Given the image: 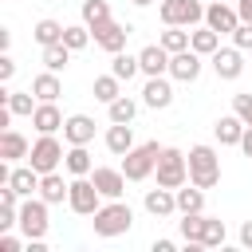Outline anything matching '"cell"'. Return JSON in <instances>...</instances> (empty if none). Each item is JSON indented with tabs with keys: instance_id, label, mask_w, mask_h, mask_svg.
<instances>
[{
	"instance_id": "obj_1",
	"label": "cell",
	"mask_w": 252,
	"mask_h": 252,
	"mask_svg": "<svg viewBox=\"0 0 252 252\" xmlns=\"http://www.w3.org/2000/svg\"><path fill=\"white\" fill-rule=\"evenodd\" d=\"M94 236H122V232H130V224H134V209L118 197V201H106V205H98V213H94Z\"/></svg>"
},
{
	"instance_id": "obj_2",
	"label": "cell",
	"mask_w": 252,
	"mask_h": 252,
	"mask_svg": "<svg viewBox=\"0 0 252 252\" xmlns=\"http://www.w3.org/2000/svg\"><path fill=\"white\" fill-rule=\"evenodd\" d=\"M158 185H165V189H181L185 181H189V154H181L177 146H161V154H158Z\"/></svg>"
},
{
	"instance_id": "obj_3",
	"label": "cell",
	"mask_w": 252,
	"mask_h": 252,
	"mask_svg": "<svg viewBox=\"0 0 252 252\" xmlns=\"http://www.w3.org/2000/svg\"><path fill=\"white\" fill-rule=\"evenodd\" d=\"M189 181L201 185V189H213V185L220 181V158H217L213 146L201 142V146L189 150Z\"/></svg>"
},
{
	"instance_id": "obj_4",
	"label": "cell",
	"mask_w": 252,
	"mask_h": 252,
	"mask_svg": "<svg viewBox=\"0 0 252 252\" xmlns=\"http://www.w3.org/2000/svg\"><path fill=\"white\" fill-rule=\"evenodd\" d=\"M158 154H161L158 142H142V146H134L130 154H122V173H126L130 181H146V177L158 169Z\"/></svg>"
},
{
	"instance_id": "obj_5",
	"label": "cell",
	"mask_w": 252,
	"mask_h": 252,
	"mask_svg": "<svg viewBox=\"0 0 252 252\" xmlns=\"http://www.w3.org/2000/svg\"><path fill=\"white\" fill-rule=\"evenodd\" d=\"M63 142L55 138V134H39L35 142H32V154H28V165H35L39 173H51V169H59L63 165Z\"/></svg>"
},
{
	"instance_id": "obj_6",
	"label": "cell",
	"mask_w": 252,
	"mask_h": 252,
	"mask_svg": "<svg viewBox=\"0 0 252 252\" xmlns=\"http://www.w3.org/2000/svg\"><path fill=\"white\" fill-rule=\"evenodd\" d=\"M102 201H106V197L98 193V185L91 181V173H87V177H75V181H71V197H67L71 213H79V217H94Z\"/></svg>"
},
{
	"instance_id": "obj_7",
	"label": "cell",
	"mask_w": 252,
	"mask_h": 252,
	"mask_svg": "<svg viewBox=\"0 0 252 252\" xmlns=\"http://www.w3.org/2000/svg\"><path fill=\"white\" fill-rule=\"evenodd\" d=\"M161 24H181V28H193L205 20V4L201 0H161Z\"/></svg>"
},
{
	"instance_id": "obj_8",
	"label": "cell",
	"mask_w": 252,
	"mask_h": 252,
	"mask_svg": "<svg viewBox=\"0 0 252 252\" xmlns=\"http://www.w3.org/2000/svg\"><path fill=\"white\" fill-rule=\"evenodd\" d=\"M209 63H213L217 79H224V83H232V79L244 75V55H240L236 43H232V47H217V51L209 55Z\"/></svg>"
},
{
	"instance_id": "obj_9",
	"label": "cell",
	"mask_w": 252,
	"mask_h": 252,
	"mask_svg": "<svg viewBox=\"0 0 252 252\" xmlns=\"http://www.w3.org/2000/svg\"><path fill=\"white\" fill-rule=\"evenodd\" d=\"M130 32H134L130 24L106 20V24H98V28L91 32V35H94V43H98L102 51H110V55H114V51H126V39H130Z\"/></svg>"
},
{
	"instance_id": "obj_10",
	"label": "cell",
	"mask_w": 252,
	"mask_h": 252,
	"mask_svg": "<svg viewBox=\"0 0 252 252\" xmlns=\"http://www.w3.org/2000/svg\"><path fill=\"white\" fill-rule=\"evenodd\" d=\"M20 228H24V236L32 240V236H43L47 232V201L39 197V201H24L20 205Z\"/></svg>"
},
{
	"instance_id": "obj_11",
	"label": "cell",
	"mask_w": 252,
	"mask_h": 252,
	"mask_svg": "<svg viewBox=\"0 0 252 252\" xmlns=\"http://www.w3.org/2000/svg\"><path fill=\"white\" fill-rule=\"evenodd\" d=\"M91 181L98 185V193H102L106 201H118V197L126 193V181H130V177H126L122 169H110V165H94V169H91Z\"/></svg>"
},
{
	"instance_id": "obj_12",
	"label": "cell",
	"mask_w": 252,
	"mask_h": 252,
	"mask_svg": "<svg viewBox=\"0 0 252 252\" xmlns=\"http://www.w3.org/2000/svg\"><path fill=\"white\" fill-rule=\"evenodd\" d=\"M205 24H209L213 32H220V35H232V32L240 28V12L228 8L224 0H213V4L205 8Z\"/></svg>"
},
{
	"instance_id": "obj_13",
	"label": "cell",
	"mask_w": 252,
	"mask_h": 252,
	"mask_svg": "<svg viewBox=\"0 0 252 252\" xmlns=\"http://www.w3.org/2000/svg\"><path fill=\"white\" fill-rule=\"evenodd\" d=\"M169 75L177 83H197V75H201V51H193V47L173 51L169 55Z\"/></svg>"
},
{
	"instance_id": "obj_14",
	"label": "cell",
	"mask_w": 252,
	"mask_h": 252,
	"mask_svg": "<svg viewBox=\"0 0 252 252\" xmlns=\"http://www.w3.org/2000/svg\"><path fill=\"white\" fill-rule=\"evenodd\" d=\"M142 102L154 106V110H165V106L173 102V87H169V79H165V75H150L146 87H142Z\"/></svg>"
},
{
	"instance_id": "obj_15",
	"label": "cell",
	"mask_w": 252,
	"mask_h": 252,
	"mask_svg": "<svg viewBox=\"0 0 252 252\" xmlns=\"http://www.w3.org/2000/svg\"><path fill=\"white\" fill-rule=\"evenodd\" d=\"M142 205H146L150 217H173V213H177V193L165 189V185H158V189H146Z\"/></svg>"
},
{
	"instance_id": "obj_16",
	"label": "cell",
	"mask_w": 252,
	"mask_h": 252,
	"mask_svg": "<svg viewBox=\"0 0 252 252\" xmlns=\"http://www.w3.org/2000/svg\"><path fill=\"white\" fill-rule=\"evenodd\" d=\"M244 130H248V126H244V118H240L236 110H232V114H220V118L213 122V134H217L220 146H240Z\"/></svg>"
},
{
	"instance_id": "obj_17",
	"label": "cell",
	"mask_w": 252,
	"mask_h": 252,
	"mask_svg": "<svg viewBox=\"0 0 252 252\" xmlns=\"http://www.w3.org/2000/svg\"><path fill=\"white\" fill-rule=\"evenodd\" d=\"M138 63H142V75H146V79H150V75H169V51H165L161 43L142 47V51H138Z\"/></svg>"
},
{
	"instance_id": "obj_18",
	"label": "cell",
	"mask_w": 252,
	"mask_h": 252,
	"mask_svg": "<svg viewBox=\"0 0 252 252\" xmlns=\"http://www.w3.org/2000/svg\"><path fill=\"white\" fill-rule=\"evenodd\" d=\"M39 197H43L47 205H63V201L71 197V181H63V173L51 169V173L39 177Z\"/></svg>"
},
{
	"instance_id": "obj_19",
	"label": "cell",
	"mask_w": 252,
	"mask_h": 252,
	"mask_svg": "<svg viewBox=\"0 0 252 252\" xmlns=\"http://www.w3.org/2000/svg\"><path fill=\"white\" fill-rule=\"evenodd\" d=\"M28 154H32V142H28L20 130H12V126L0 130V158H4V161H20V158H28Z\"/></svg>"
},
{
	"instance_id": "obj_20",
	"label": "cell",
	"mask_w": 252,
	"mask_h": 252,
	"mask_svg": "<svg viewBox=\"0 0 252 252\" xmlns=\"http://www.w3.org/2000/svg\"><path fill=\"white\" fill-rule=\"evenodd\" d=\"M63 138H67L71 146H87V142L94 138V118H87V114H71V118L63 122Z\"/></svg>"
},
{
	"instance_id": "obj_21",
	"label": "cell",
	"mask_w": 252,
	"mask_h": 252,
	"mask_svg": "<svg viewBox=\"0 0 252 252\" xmlns=\"http://www.w3.org/2000/svg\"><path fill=\"white\" fill-rule=\"evenodd\" d=\"M63 114H59V106L55 102H39L35 106V114H32V126L39 130V134H55V130H63Z\"/></svg>"
},
{
	"instance_id": "obj_22",
	"label": "cell",
	"mask_w": 252,
	"mask_h": 252,
	"mask_svg": "<svg viewBox=\"0 0 252 252\" xmlns=\"http://www.w3.org/2000/svg\"><path fill=\"white\" fill-rule=\"evenodd\" d=\"M106 150H110L114 158H122V154L134 150V130H130V122H110V130H106Z\"/></svg>"
},
{
	"instance_id": "obj_23",
	"label": "cell",
	"mask_w": 252,
	"mask_h": 252,
	"mask_svg": "<svg viewBox=\"0 0 252 252\" xmlns=\"http://www.w3.org/2000/svg\"><path fill=\"white\" fill-rule=\"evenodd\" d=\"M39 177H43V173H39L35 165H12V177H8V185H12L20 197H32V193L39 189Z\"/></svg>"
},
{
	"instance_id": "obj_24",
	"label": "cell",
	"mask_w": 252,
	"mask_h": 252,
	"mask_svg": "<svg viewBox=\"0 0 252 252\" xmlns=\"http://www.w3.org/2000/svg\"><path fill=\"white\" fill-rule=\"evenodd\" d=\"M32 94H35L39 102H55V98L63 94V87H59V71H43V75H35V79H32Z\"/></svg>"
},
{
	"instance_id": "obj_25",
	"label": "cell",
	"mask_w": 252,
	"mask_h": 252,
	"mask_svg": "<svg viewBox=\"0 0 252 252\" xmlns=\"http://www.w3.org/2000/svg\"><path fill=\"white\" fill-rule=\"evenodd\" d=\"M63 169H67L71 177H87V173L94 169V161H91L87 146H71V150H67V158H63Z\"/></svg>"
},
{
	"instance_id": "obj_26",
	"label": "cell",
	"mask_w": 252,
	"mask_h": 252,
	"mask_svg": "<svg viewBox=\"0 0 252 252\" xmlns=\"http://www.w3.org/2000/svg\"><path fill=\"white\" fill-rule=\"evenodd\" d=\"M177 193V213H201L205 209V189L201 185H181V189H173Z\"/></svg>"
},
{
	"instance_id": "obj_27",
	"label": "cell",
	"mask_w": 252,
	"mask_h": 252,
	"mask_svg": "<svg viewBox=\"0 0 252 252\" xmlns=\"http://www.w3.org/2000/svg\"><path fill=\"white\" fill-rule=\"evenodd\" d=\"M63 32H67V28H63L59 20H39V24L32 28V35H35V43H39V47H51V43H63Z\"/></svg>"
},
{
	"instance_id": "obj_28",
	"label": "cell",
	"mask_w": 252,
	"mask_h": 252,
	"mask_svg": "<svg viewBox=\"0 0 252 252\" xmlns=\"http://www.w3.org/2000/svg\"><path fill=\"white\" fill-rule=\"evenodd\" d=\"M189 35H193V32H185L181 24H165V32H161V39H158V43L173 55V51H185V47H189Z\"/></svg>"
},
{
	"instance_id": "obj_29",
	"label": "cell",
	"mask_w": 252,
	"mask_h": 252,
	"mask_svg": "<svg viewBox=\"0 0 252 252\" xmlns=\"http://www.w3.org/2000/svg\"><path fill=\"white\" fill-rule=\"evenodd\" d=\"M189 47H193V51H201V55H213V51L220 47V32H213V28L205 24V28H197V32L189 35Z\"/></svg>"
},
{
	"instance_id": "obj_30",
	"label": "cell",
	"mask_w": 252,
	"mask_h": 252,
	"mask_svg": "<svg viewBox=\"0 0 252 252\" xmlns=\"http://www.w3.org/2000/svg\"><path fill=\"white\" fill-rule=\"evenodd\" d=\"M110 71L122 79V83H130L138 71H142V63H138V55H126V51H114L110 55Z\"/></svg>"
},
{
	"instance_id": "obj_31",
	"label": "cell",
	"mask_w": 252,
	"mask_h": 252,
	"mask_svg": "<svg viewBox=\"0 0 252 252\" xmlns=\"http://www.w3.org/2000/svg\"><path fill=\"white\" fill-rule=\"evenodd\" d=\"M91 91H94V98H98V102H114V98L122 94V79H118L114 71H110V75H98Z\"/></svg>"
},
{
	"instance_id": "obj_32",
	"label": "cell",
	"mask_w": 252,
	"mask_h": 252,
	"mask_svg": "<svg viewBox=\"0 0 252 252\" xmlns=\"http://www.w3.org/2000/svg\"><path fill=\"white\" fill-rule=\"evenodd\" d=\"M106 114H110V122H134V114H138V102H134L130 94H118L114 102H106Z\"/></svg>"
},
{
	"instance_id": "obj_33",
	"label": "cell",
	"mask_w": 252,
	"mask_h": 252,
	"mask_svg": "<svg viewBox=\"0 0 252 252\" xmlns=\"http://www.w3.org/2000/svg\"><path fill=\"white\" fill-rule=\"evenodd\" d=\"M205 213H181V220H177V228H181V236L185 240H197L201 244V236H205Z\"/></svg>"
},
{
	"instance_id": "obj_34",
	"label": "cell",
	"mask_w": 252,
	"mask_h": 252,
	"mask_svg": "<svg viewBox=\"0 0 252 252\" xmlns=\"http://www.w3.org/2000/svg\"><path fill=\"white\" fill-rule=\"evenodd\" d=\"M110 20V4L106 0H83V24L94 32L98 24H106Z\"/></svg>"
},
{
	"instance_id": "obj_35",
	"label": "cell",
	"mask_w": 252,
	"mask_h": 252,
	"mask_svg": "<svg viewBox=\"0 0 252 252\" xmlns=\"http://www.w3.org/2000/svg\"><path fill=\"white\" fill-rule=\"evenodd\" d=\"M71 63V47L67 43H51V47H43V67L47 71H63Z\"/></svg>"
},
{
	"instance_id": "obj_36",
	"label": "cell",
	"mask_w": 252,
	"mask_h": 252,
	"mask_svg": "<svg viewBox=\"0 0 252 252\" xmlns=\"http://www.w3.org/2000/svg\"><path fill=\"white\" fill-rule=\"evenodd\" d=\"M8 106H12V114H20V118H32L39 102H35V94H32V91H12V94H8Z\"/></svg>"
},
{
	"instance_id": "obj_37",
	"label": "cell",
	"mask_w": 252,
	"mask_h": 252,
	"mask_svg": "<svg viewBox=\"0 0 252 252\" xmlns=\"http://www.w3.org/2000/svg\"><path fill=\"white\" fill-rule=\"evenodd\" d=\"M63 43H67L71 51H83V47L91 43V28H87V24H71V28L63 32Z\"/></svg>"
},
{
	"instance_id": "obj_38",
	"label": "cell",
	"mask_w": 252,
	"mask_h": 252,
	"mask_svg": "<svg viewBox=\"0 0 252 252\" xmlns=\"http://www.w3.org/2000/svg\"><path fill=\"white\" fill-rule=\"evenodd\" d=\"M224 236H228V232H224V220L209 217V220H205V236H201V244H205V248H220Z\"/></svg>"
},
{
	"instance_id": "obj_39",
	"label": "cell",
	"mask_w": 252,
	"mask_h": 252,
	"mask_svg": "<svg viewBox=\"0 0 252 252\" xmlns=\"http://www.w3.org/2000/svg\"><path fill=\"white\" fill-rule=\"evenodd\" d=\"M232 110L244 118V126H252V94H232Z\"/></svg>"
},
{
	"instance_id": "obj_40",
	"label": "cell",
	"mask_w": 252,
	"mask_h": 252,
	"mask_svg": "<svg viewBox=\"0 0 252 252\" xmlns=\"http://www.w3.org/2000/svg\"><path fill=\"white\" fill-rule=\"evenodd\" d=\"M232 43H236L240 51H252V24H244V20H240V28L232 32Z\"/></svg>"
},
{
	"instance_id": "obj_41",
	"label": "cell",
	"mask_w": 252,
	"mask_h": 252,
	"mask_svg": "<svg viewBox=\"0 0 252 252\" xmlns=\"http://www.w3.org/2000/svg\"><path fill=\"white\" fill-rule=\"evenodd\" d=\"M12 75H16V59L12 55H0V83H8Z\"/></svg>"
},
{
	"instance_id": "obj_42",
	"label": "cell",
	"mask_w": 252,
	"mask_h": 252,
	"mask_svg": "<svg viewBox=\"0 0 252 252\" xmlns=\"http://www.w3.org/2000/svg\"><path fill=\"white\" fill-rule=\"evenodd\" d=\"M0 252H20V240L4 232V236H0Z\"/></svg>"
},
{
	"instance_id": "obj_43",
	"label": "cell",
	"mask_w": 252,
	"mask_h": 252,
	"mask_svg": "<svg viewBox=\"0 0 252 252\" xmlns=\"http://www.w3.org/2000/svg\"><path fill=\"white\" fill-rule=\"evenodd\" d=\"M236 12H240L244 24H252V0H236Z\"/></svg>"
},
{
	"instance_id": "obj_44",
	"label": "cell",
	"mask_w": 252,
	"mask_h": 252,
	"mask_svg": "<svg viewBox=\"0 0 252 252\" xmlns=\"http://www.w3.org/2000/svg\"><path fill=\"white\" fill-rule=\"evenodd\" d=\"M240 244L252 248V220H244V228H240Z\"/></svg>"
},
{
	"instance_id": "obj_45",
	"label": "cell",
	"mask_w": 252,
	"mask_h": 252,
	"mask_svg": "<svg viewBox=\"0 0 252 252\" xmlns=\"http://www.w3.org/2000/svg\"><path fill=\"white\" fill-rule=\"evenodd\" d=\"M173 248H177V244H173V240H165V236H161V240H154V252H173Z\"/></svg>"
},
{
	"instance_id": "obj_46",
	"label": "cell",
	"mask_w": 252,
	"mask_h": 252,
	"mask_svg": "<svg viewBox=\"0 0 252 252\" xmlns=\"http://www.w3.org/2000/svg\"><path fill=\"white\" fill-rule=\"evenodd\" d=\"M240 150H244V154H248V158H252V126H248V130H244V138H240Z\"/></svg>"
},
{
	"instance_id": "obj_47",
	"label": "cell",
	"mask_w": 252,
	"mask_h": 252,
	"mask_svg": "<svg viewBox=\"0 0 252 252\" xmlns=\"http://www.w3.org/2000/svg\"><path fill=\"white\" fill-rule=\"evenodd\" d=\"M134 4H138V8H146V4H154V0H134Z\"/></svg>"
}]
</instances>
